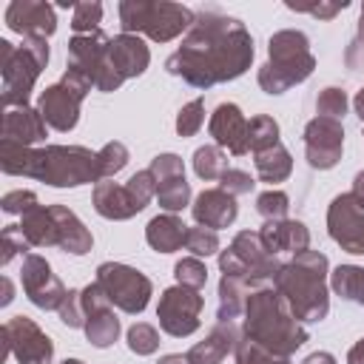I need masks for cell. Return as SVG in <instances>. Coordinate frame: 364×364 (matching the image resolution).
I'll return each instance as SVG.
<instances>
[{
  "instance_id": "cell-1",
  "label": "cell",
  "mask_w": 364,
  "mask_h": 364,
  "mask_svg": "<svg viewBox=\"0 0 364 364\" xmlns=\"http://www.w3.org/2000/svg\"><path fill=\"white\" fill-rule=\"evenodd\" d=\"M253 37L239 17L216 6L193 11V26L182 37V46L165 60V71L193 88H210L239 80L253 63Z\"/></svg>"
},
{
  "instance_id": "cell-2",
  "label": "cell",
  "mask_w": 364,
  "mask_h": 364,
  "mask_svg": "<svg viewBox=\"0 0 364 364\" xmlns=\"http://www.w3.org/2000/svg\"><path fill=\"white\" fill-rule=\"evenodd\" d=\"M307 338V327L290 313L279 290L264 284L247 296L242 336L233 358L236 364H267L273 358H290Z\"/></svg>"
},
{
  "instance_id": "cell-3",
  "label": "cell",
  "mask_w": 364,
  "mask_h": 364,
  "mask_svg": "<svg viewBox=\"0 0 364 364\" xmlns=\"http://www.w3.org/2000/svg\"><path fill=\"white\" fill-rule=\"evenodd\" d=\"M0 168L9 176H28L51 188L97 185L105 179L100 151L85 145H37L23 148L0 139Z\"/></svg>"
},
{
  "instance_id": "cell-4",
  "label": "cell",
  "mask_w": 364,
  "mask_h": 364,
  "mask_svg": "<svg viewBox=\"0 0 364 364\" xmlns=\"http://www.w3.org/2000/svg\"><path fill=\"white\" fill-rule=\"evenodd\" d=\"M330 262L321 250H304L284 262L273 279V287L287 301L290 313L301 324H316L330 313V293H327Z\"/></svg>"
},
{
  "instance_id": "cell-5",
  "label": "cell",
  "mask_w": 364,
  "mask_h": 364,
  "mask_svg": "<svg viewBox=\"0 0 364 364\" xmlns=\"http://www.w3.org/2000/svg\"><path fill=\"white\" fill-rule=\"evenodd\" d=\"M316 68L310 40L299 28H282L267 40V63L259 68L256 82L264 94L279 97L287 88L304 82Z\"/></svg>"
},
{
  "instance_id": "cell-6",
  "label": "cell",
  "mask_w": 364,
  "mask_h": 364,
  "mask_svg": "<svg viewBox=\"0 0 364 364\" xmlns=\"http://www.w3.org/2000/svg\"><path fill=\"white\" fill-rule=\"evenodd\" d=\"M46 37H23L20 46L0 40V77H3V108L28 105L40 71L48 65Z\"/></svg>"
},
{
  "instance_id": "cell-7",
  "label": "cell",
  "mask_w": 364,
  "mask_h": 364,
  "mask_svg": "<svg viewBox=\"0 0 364 364\" xmlns=\"http://www.w3.org/2000/svg\"><path fill=\"white\" fill-rule=\"evenodd\" d=\"M119 26L125 34H145L154 43H171L193 26V11L171 0H122Z\"/></svg>"
},
{
  "instance_id": "cell-8",
  "label": "cell",
  "mask_w": 364,
  "mask_h": 364,
  "mask_svg": "<svg viewBox=\"0 0 364 364\" xmlns=\"http://www.w3.org/2000/svg\"><path fill=\"white\" fill-rule=\"evenodd\" d=\"M282 264L284 262H279V256L267 250L259 230H239L233 236V242L225 250H219L222 276H233V279L245 282L250 290L270 284Z\"/></svg>"
},
{
  "instance_id": "cell-9",
  "label": "cell",
  "mask_w": 364,
  "mask_h": 364,
  "mask_svg": "<svg viewBox=\"0 0 364 364\" xmlns=\"http://www.w3.org/2000/svg\"><path fill=\"white\" fill-rule=\"evenodd\" d=\"M91 88H94V82H91L88 74H82L80 68L65 65L60 82L48 85L40 94L37 111L43 114V119H46L48 128L65 134V131L77 128V122H80V105H82V100L88 97Z\"/></svg>"
},
{
  "instance_id": "cell-10",
  "label": "cell",
  "mask_w": 364,
  "mask_h": 364,
  "mask_svg": "<svg viewBox=\"0 0 364 364\" xmlns=\"http://www.w3.org/2000/svg\"><path fill=\"white\" fill-rule=\"evenodd\" d=\"M94 282L108 296V301L117 310L128 313V316L142 313L148 307V301H151V293H154L151 279L142 270H136L131 264H122V262H102L97 267V279Z\"/></svg>"
},
{
  "instance_id": "cell-11",
  "label": "cell",
  "mask_w": 364,
  "mask_h": 364,
  "mask_svg": "<svg viewBox=\"0 0 364 364\" xmlns=\"http://www.w3.org/2000/svg\"><path fill=\"white\" fill-rule=\"evenodd\" d=\"M108 43L111 37L105 31H91V34H74L68 40V65L80 68L82 74L91 77L97 91H117L125 80L114 71L108 60Z\"/></svg>"
},
{
  "instance_id": "cell-12",
  "label": "cell",
  "mask_w": 364,
  "mask_h": 364,
  "mask_svg": "<svg viewBox=\"0 0 364 364\" xmlns=\"http://www.w3.org/2000/svg\"><path fill=\"white\" fill-rule=\"evenodd\" d=\"M0 338H3L0 361L14 355L20 364H51L54 358V341L48 338V333H43L40 324L23 313L11 316L0 327Z\"/></svg>"
},
{
  "instance_id": "cell-13",
  "label": "cell",
  "mask_w": 364,
  "mask_h": 364,
  "mask_svg": "<svg viewBox=\"0 0 364 364\" xmlns=\"http://www.w3.org/2000/svg\"><path fill=\"white\" fill-rule=\"evenodd\" d=\"M202 307H205L202 290H193V287H185V284H173V287L162 290L159 304H156L159 330L173 336V338L193 336L199 330Z\"/></svg>"
},
{
  "instance_id": "cell-14",
  "label": "cell",
  "mask_w": 364,
  "mask_h": 364,
  "mask_svg": "<svg viewBox=\"0 0 364 364\" xmlns=\"http://www.w3.org/2000/svg\"><path fill=\"white\" fill-rule=\"evenodd\" d=\"M304 156L307 165L316 171H330L338 165L344 151V125L341 119L330 117H313L304 125Z\"/></svg>"
},
{
  "instance_id": "cell-15",
  "label": "cell",
  "mask_w": 364,
  "mask_h": 364,
  "mask_svg": "<svg viewBox=\"0 0 364 364\" xmlns=\"http://www.w3.org/2000/svg\"><path fill=\"white\" fill-rule=\"evenodd\" d=\"M327 233L341 250L364 256V208L353 199V193L333 196L327 208Z\"/></svg>"
},
{
  "instance_id": "cell-16",
  "label": "cell",
  "mask_w": 364,
  "mask_h": 364,
  "mask_svg": "<svg viewBox=\"0 0 364 364\" xmlns=\"http://www.w3.org/2000/svg\"><path fill=\"white\" fill-rule=\"evenodd\" d=\"M20 284L26 299L40 307V310H60L63 299H65V287L57 279V273L51 270V264L40 256V253H28L23 256V267H20Z\"/></svg>"
},
{
  "instance_id": "cell-17",
  "label": "cell",
  "mask_w": 364,
  "mask_h": 364,
  "mask_svg": "<svg viewBox=\"0 0 364 364\" xmlns=\"http://www.w3.org/2000/svg\"><path fill=\"white\" fill-rule=\"evenodd\" d=\"M156 179V202L162 210L176 213L191 205V182L185 179V162L176 154H156L148 165Z\"/></svg>"
},
{
  "instance_id": "cell-18",
  "label": "cell",
  "mask_w": 364,
  "mask_h": 364,
  "mask_svg": "<svg viewBox=\"0 0 364 364\" xmlns=\"http://www.w3.org/2000/svg\"><path fill=\"white\" fill-rule=\"evenodd\" d=\"M82 307H85V324H82L85 338L100 350L111 347L119 338V318L114 313V304L108 301V296L100 290L97 282L82 287Z\"/></svg>"
},
{
  "instance_id": "cell-19",
  "label": "cell",
  "mask_w": 364,
  "mask_h": 364,
  "mask_svg": "<svg viewBox=\"0 0 364 364\" xmlns=\"http://www.w3.org/2000/svg\"><path fill=\"white\" fill-rule=\"evenodd\" d=\"M247 117L236 102H219L210 114L208 134L213 136V145L225 148L233 156L250 154V136H247Z\"/></svg>"
},
{
  "instance_id": "cell-20",
  "label": "cell",
  "mask_w": 364,
  "mask_h": 364,
  "mask_svg": "<svg viewBox=\"0 0 364 364\" xmlns=\"http://www.w3.org/2000/svg\"><path fill=\"white\" fill-rule=\"evenodd\" d=\"M6 26L20 37H51L57 31L54 6L43 0H11L6 6Z\"/></svg>"
},
{
  "instance_id": "cell-21",
  "label": "cell",
  "mask_w": 364,
  "mask_h": 364,
  "mask_svg": "<svg viewBox=\"0 0 364 364\" xmlns=\"http://www.w3.org/2000/svg\"><path fill=\"white\" fill-rule=\"evenodd\" d=\"M46 136H48V125L37 108L31 105L3 108V142L37 148L40 142H46Z\"/></svg>"
},
{
  "instance_id": "cell-22",
  "label": "cell",
  "mask_w": 364,
  "mask_h": 364,
  "mask_svg": "<svg viewBox=\"0 0 364 364\" xmlns=\"http://www.w3.org/2000/svg\"><path fill=\"white\" fill-rule=\"evenodd\" d=\"M191 213H193L196 225L210 228V230H222V228H230L236 222L239 205H236V196H230L228 191L205 188L202 193H196V199L191 205Z\"/></svg>"
},
{
  "instance_id": "cell-23",
  "label": "cell",
  "mask_w": 364,
  "mask_h": 364,
  "mask_svg": "<svg viewBox=\"0 0 364 364\" xmlns=\"http://www.w3.org/2000/svg\"><path fill=\"white\" fill-rule=\"evenodd\" d=\"M239 336H242V327L236 321H216V327H210V333L202 341H196L185 353V358L188 364H222L228 353L236 350Z\"/></svg>"
},
{
  "instance_id": "cell-24",
  "label": "cell",
  "mask_w": 364,
  "mask_h": 364,
  "mask_svg": "<svg viewBox=\"0 0 364 364\" xmlns=\"http://www.w3.org/2000/svg\"><path fill=\"white\" fill-rule=\"evenodd\" d=\"M108 60H111L114 71H117L122 80H134V77L145 74V68H148V63H151V51H148V46L142 43V37L119 31V34L111 37V43H108Z\"/></svg>"
},
{
  "instance_id": "cell-25",
  "label": "cell",
  "mask_w": 364,
  "mask_h": 364,
  "mask_svg": "<svg viewBox=\"0 0 364 364\" xmlns=\"http://www.w3.org/2000/svg\"><path fill=\"white\" fill-rule=\"evenodd\" d=\"M262 242L267 245L270 253H304L310 250V230L304 222L299 219H276V222H264L259 230Z\"/></svg>"
},
{
  "instance_id": "cell-26",
  "label": "cell",
  "mask_w": 364,
  "mask_h": 364,
  "mask_svg": "<svg viewBox=\"0 0 364 364\" xmlns=\"http://www.w3.org/2000/svg\"><path fill=\"white\" fill-rule=\"evenodd\" d=\"M91 205L102 219H111V222H125V219H131L142 210L136 205V199L131 196V191L119 182H111V179H102V182L94 185Z\"/></svg>"
},
{
  "instance_id": "cell-27",
  "label": "cell",
  "mask_w": 364,
  "mask_h": 364,
  "mask_svg": "<svg viewBox=\"0 0 364 364\" xmlns=\"http://www.w3.org/2000/svg\"><path fill=\"white\" fill-rule=\"evenodd\" d=\"M51 213H54V225H57V247L71 256H85L94 247V236L82 225V219L65 205H51Z\"/></svg>"
},
{
  "instance_id": "cell-28",
  "label": "cell",
  "mask_w": 364,
  "mask_h": 364,
  "mask_svg": "<svg viewBox=\"0 0 364 364\" xmlns=\"http://www.w3.org/2000/svg\"><path fill=\"white\" fill-rule=\"evenodd\" d=\"M185 233L188 225L176 216V213H159L145 225V242L156 250V253H173L185 245Z\"/></svg>"
},
{
  "instance_id": "cell-29",
  "label": "cell",
  "mask_w": 364,
  "mask_h": 364,
  "mask_svg": "<svg viewBox=\"0 0 364 364\" xmlns=\"http://www.w3.org/2000/svg\"><path fill=\"white\" fill-rule=\"evenodd\" d=\"M253 165H256L259 182H267V185H279L293 173V156L282 142H276V145H270L264 151H256L253 154Z\"/></svg>"
},
{
  "instance_id": "cell-30",
  "label": "cell",
  "mask_w": 364,
  "mask_h": 364,
  "mask_svg": "<svg viewBox=\"0 0 364 364\" xmlns=\"http://www.w3.org/2000/svg\"><path fill=\"white\" fill-rule=\"evenodd\" d=\"M216 296H219V301H216V318H219V321H236V318L245 313L250 287H247L245 282L233 279V276H222Z\"/></svg>"
},
{
  "instance_id": "cell-31",
  "label": "cell",
  "mask_w": 364,
  "mask_h": 364,
  "mask_svg": "<svg viewBox=\"0 0 364 364\" xmlns=\"http://www.w3.org/2000/svg\"><path fill=\"white\" fill-rule=\"evenodd\" d=\"M330 287L344 301L364 304V267L361 264H338L330 273Z\"/></svg>"
},
{
  "instance_id": "cell-32",
  "label": "cell",
  "mask_w": 364,
  "mask_h": 364,
  "mask_svg": "<svg viewBox=\"0 0 364 364\" xmlns=\"http://www.w3.org/2000/svg\"><path fill=\"white\" fill-rule=\"evenodd\" d=\"M230 171L228 165V156L219 145H202L193 151V173L205 182H213V179H222V173Z\"/></svg>"
},
{
  "instance_id": "cell-33",
  "label": "cell",
  "mask_w": 364,
  "mask_h": 364,
  "mask_svg": "<svg viewBox=\"0 0 364 364\" xmlns=\"http://www.w3.org/2000/svg\"><path fill=\"white\" fill-rule=\"evenodd\" d=\"M247 136H250V151L256 154V151H264V148H270V145H276V142H282L279 139V122L270 117V114H256V117H250V122H247Z\"/></svg>"
},
{
  "instance_id": "cell-34",
  "label": "cell",
  "mask_w": 364,
  "mask_h": 364,
  "mask_svg": "<svg viewBox=\"0 0 364 364\" xmlns=\"http://www.w3.org/2000/svg\"><path fill=\"white\" fill-rule=\"evenodd\" d=\"M256 210L264 222H276V219H287V210H290V196L279 188H270L264 193L256 196Z\"/></svg>"
},
{
  "instance_id": "cell-35",
  "label": "cell",
  "mask_w": 364,
  "mask_h": 364,
  "mask_svg": "<svg viewBox=\"0 0 364 364\" xmlns=\"http://www.w3.org/2000/svg\"><path fill=\"white\" fill-rule=\"evenodd\" d=\"M173 279L176 284H185V287H193V290H202L208 284V267L202 259L196 256H185L173 264Z\"/></svg>"
},
{
  "instance_id": "cell-36",
  "label": "cell",
  "mask_w": 364,
  "mask_h": 364,
  "mask_svg": "<svg viewBox=\"0 0 364 364\" xmlns=\"http://www.w3.org/2000/svg\"><path fill=\"white\" fill-rule=\"evenodd\" d=\"M125 338H128V350L136 353V355H151V353H156V347H159V333H156V327L148 324V321L131 324L128 333H125Z\"/></svg>"
},
{
  "instance_id": "cell-37",
  "label": "cell",
  "mask_w": 364,
  "mask_h": 364,
  "mask_svg": "<svg viewBox=\"0 0 364 364\" xmlns=\"http://www.w3.org/2000/svg\"><path fill=\"white\" fill-rule=\"evenodd\" d=\"M100 23H102V3H97V0H82V3L74 6V14H71V28H74V34L100 31Z\"/></svg>"
},
{
  "instance_id": "cell-38",
  "label": "cell",
  "mask_w": 364,
  "mask_h": 364,
  "mask_svg": "<svg viewBox=\"0 0 364 364\" xmlns=\"http://www.w3.org/2000/svg\"><path fill=\"white\" fill-rule=\"evenodd\" d=\"M185 247H188L191 256H196V259L213 256V253H219V233L210 230V228L193 225V228H188V233H185Z\"/></svg>"
},
{
  "instance_id": "cell-39",
  "label": "cell",
  "mask_w": 364,
  "mask_h": 364,
  "mask_svg": "<svg viewBox=\"0 0 364 364\" xmlns=\"http://www.w3.org/2000/svg\"><path fill=\"white\" fill-rule=\"evenodd\" d=\"M347 94L344 88H336V85H327L318 91L316 97V114L318 117H330V119H341L347 114Z\"/></svg>"
},
{
  "instance_id": "cell-40",
  "label": "cell",
  "mask_w": 364,
  "mask_h": 364,
  "mask_svg": "<svg viewBox=\"0 0 364 364\" xmlns=\"http://www.w3.org/2000/svg\"><path fill=\"white\" fill-rule=\"evenodd\" d=\"M205 125V100L196 97L191 102H185L176 114V134L179 136H193L199 134V128Z\"/></svg>"
},
{
  "instance_id": "cell-41",
  "label": "cell",
  "mask_w": 364,
  "mask_h": 364,
  "mask_svg": "<svg viewBox=\"0 0 364 364\" xmlns=\"http://www.w3.org/2000/svg\"><path fill=\"white\" fill-rule=\"evenodd\" d=\"M125 188L131 191V196L136 199V205H139L142 210L148 208V202H151V199H156V179H154V173H151L148 168H142V171L131 173V176H128V182H125Z\"/></svg>"
},
{
  "instance_id": "cell-42",
  "label": "cell",
  "mask_w": 364,
  "mask_h": 364,
  "mask_svg": "<svg viewBox=\"0 0 364 364\" xmlns=\"http://www.w3.org/2000/svg\"><path fill=\"white\" fill-rule=\"evenodd\" d=\"M128 159H131L128 148H125L122 142H117V139H111V142H105V145L100 148V162H102V173H105V179L117 176V173L128 165Z\"/></svg>"
},
{
  "instance_id": "cell-43",
  "label": "cell",
  "mask_w": 364,
  "mask_h": 364,
  "mask_svg": "<svg viewBox=\"0 0 364 364\" xmlns=\"http://www.w3.org/2000/svg\"><path fill=\"white\" fill-rule=\"evenodd\" d=\"M57 316H60V321L65 324V327H80L82 330V324H85V307H82V290H68L65 293V299H63V304H60V310H57Z\"/></svg>"
},
{
  "instance_id": "cell-44",
  "label": "cell",
  "mask_w": 364,
  "mask_h": 364,
  "mask_svg": "<svg viewBox=\"0 0 364 364\" xmlns=\"http://www.w3.org/2000/svg\"><path fill=\"white\" fill-rule=\"evenodd\" d=\"M37 205H40L37 193H34V191H26V188L9 191V193H3V199H0V208H3L6 213H11V216H23V213H28V210L37 208Z\"/></svg>"
},
{
  "instance_id": "cell-45",
  "label": "cell",
  "mask_w": 364,
  "mask_h": 364,
  "mask_svg": "<svg viewBox=\"0 0 364 364\" xmlns=\"http://www.w3.org/2000/svg\"><path fill=\"white\" fill-rule=\"evenodd\" d=\"M28 250H31V245L26 242L20 225H6L3 228V256H0V264H9L17 253L28 256Z\"/></svg>"
},
{
  "instance_id": "cell-46",
  "label": "cell",
  "mask_w": 364,
  "mask_h": 364,
  "mask_svg": "<svg viewBox=\"0 0 364 364\" xmlns=\"http://www.w3.org/2000/svg\"><path fill=\"white\" fill-rule=\"evenodd\" d=\"M219 188L228 191L230 196H242V193H250L256 188V179L247 173V171H239V168H230L222 173L219 179Z\"/></svg>"
},
{
  "instance_id": "cell-47",
  "label": "cell",
  "mask_w": 364,
  "mask_h": 364,
  "mask_svg": "<svg viewBox=\"0 0 364 364\" xmlns=\"http://www.w3.org/2000/svg\"><path fill=\"white\" fill-rule=\"evenodd\" d=\"M344 63L350 71H358L364 68V6H361V14H358V28H355V37L350 40V46L344 48Z\"/></svg>"
},
{
  "instance_id": "cell-48",
  "label": "cell",
  "mask_w": 364,
  "mask_h": 364,
  "mask_svg": "<svg viewBox=\"0 0 364 364\" xmlns=\"http://www.w3.org/2000/svg\"><path fill=\"white\" fill-rule=\"evenodd\" d=\"M290 11H301V14H313L318 20H333L338 11H344L350 3L341 0V3H313V6H296V3H284Z\"/></svg>"
},
{
  "instance_id": "cell-49",
  "label": "cell",
  "mask_w": 364,
  "mask_h": 364,
  "mask_svg": "<svg viewBox=\"0 0 364 364\" xmlns=\"http://www.w3.org/2000/svg\"><path fill=\"white\" fill-rule=\"evenodd\" d=\"M350 193H353V199L364 208V171H358V173L353 176V191H350Z\"/></svg>"
},
{
  "instance_id": "cell-50",
  "label": "cell",
  "mask_w": 364,
  "mask_h": 364,
  "mask_svg": "<svg viewBox=\"0 0 364 364\" xmlns=\"http://www.w3.org/2000/svg\"><path fill=\"white\" fill-rule=\"evenodd\" d=\"M301 364H336V355H333V353H324V350H316V353H310Z\"/></svg>"
},
{
  "instance_id": "cell-51",
  "label": "cell",
  "mask_w": 364,
  "mask_h": 364,
  "mask_svg": "<svg viewBox=\"0 0 364 364\" xmlns=\"http://www.w3.org/2000/svg\"><path fill=\"white\" fill-rule=\"evenodd\" d=\"M347 364H364V338H358L350 353H347Z\"/></svg>"
},
{
  "instance_id": "cell-52",
  "label": "cell",
  "mask_w": 364,
  "mask_h": 364,
  "mask_svg": "<svg viewBox=\"0 0 364 364\" xmlns=\"http://www.w3.org/2000/svg\"><path fill=\"white\" fill-rule=\"evenodd\" d=\"M0 284H3V296H0V304L6 307V304H11V299H14V284H11V279H9V276H3V279H0Z\"/></svg>"
},
{
  "instance_id": "cell-53",
  "label": "cell",
  "mask_w": 364,
  "mask_h": 364,
  "mask_svg": "<svg viewBox=\"0 0 364 364\" xmlns=\"http://www.w3.org/2000/svg\"><path fill=\"white\" fill-rule=\"evenodd\" d=\"M353 108H355V114H358V119H361V131H364V88L355 94V100H353Z\"/></svg>"
},
{
  "instance_id": "cell-54",
  "label": "cell",
  "mask_w": 364,
  "mask_h": 364,
  "mask_svg": "<svg viewBox=\"0 0 364 364\" xmlns=\"http://www.w3.org/2000/svg\"><path fill=\"white\" fill-rule=\"evenodd\" d=\"M156 364H188V358L179 355V353H171V355H162Z\"/></svg>"
},
{
  "instance_id": "cell-55",
  "label": "cell",
  "mask_w": 364,
  "mask_h": 364,
  "mask_svg": "<svg viewBox=\"0 0 364 364\" xmlns=\"http://www.w3.org/2000/svg\"><path fill=\"white\" fill-rule=\"evenodd\" d=\"M267 364H293L290 358H273V361H267Z\"/></svg>"
},
{
  "instance_id": "cell-56",
  "label": "cell",
  "mask_w": 364,
  "mask_h": 364,
  "mask_svg": "<svg viewBox=\"0 0 364 364\" xmlns=\"http://www.w3.org/2000/svg\"><path fill=\"white\" fill-rule=\"evenodd\" d=\"M60 364H85L82 358H65V361H60Z\"/></svg>"
}]
</instances>
